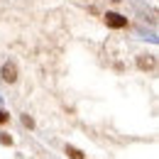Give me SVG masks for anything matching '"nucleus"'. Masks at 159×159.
<instances>
[{"instance_id": "nucleus-1", "label": "nucleus", "mask_w": 159, "mask_h": 159, "mask_svg": "<svg viewBox=\"0 0 159 159\" xmlns=\"http://www.w3.org/2000/svg\"><path fill=\"white\" fill-rule=\"evenodd\" d=\"M100 22L108 27V30H130V20L122 15V12H115V10H105L100 15Z\"/></svg>"}, {"instance_id": "nucleus-2", "label": "nucleus", "mask_w": 159, "mask_h": 159, "mask_svg": "<svg viewBox=\"0 0 159 159\" xmlns=\"http://www.w3.org/2000/svg\"><path fill=\"white\" fill-rule=\"evenodd\" d=\"M0 81L7 83V86H15L20 81V66L15 59H5L2 66H0Z\"/></svg>"}, {"instance_id": "nucleus-3", "label": "nucleus", "mask_w": 159, "mask_h": 159, "mask_svg": "<svg viewBox=\"0 0 159 159\" xmlns=\"http://www.w3.org/2000/svg\"><path fill=\"white\" fill-rule=\"evenodd\" d=\"M135 66L142 74H154L157 71V54L154 52H139L135 57Z\"/></svg>"}, {"instance_id": "nucleus-4", "label": "nucleus", "mask_w": 159, "mask_h": 159, "mask_svg": "<svg viewBox=\"0 0 159 159\" xmlns=\"http://www.w3.org/2000/svg\"><path fill=\"white\" fill-rule=\"evenodd\" d=\"M64 154L69 159H86V152L79 149V147H74V144H64Z\"/></svg>"}, {"instance_id": "nucleus-5", "label": "nucleus", "mask_w": 159, "mask_h": 159, "mask_svg": "<svg viewBox=\"0 0 159 159\" xmlns=\"http://www.w3.org/2000/svg\"><path fill=\"white\" fill-rule=\"evenodd\" d=\"M12 144H15V137H12L10 132L0 130V147H12Z\"/></svg>"}, {"instance_id": "nucleus-6", "label": "nucleus", "mask_w": 159, "mask_h": 159, "mask_svg": "<svg viewBox=\"0 0 159 159\" xmlns=\"http://www.w3.org/2000/svg\"><path fill=\"white\" fill-rule=\"evenodd\" d=\"M20 122H22V127H27V130H34V127H37V125H34V118H32L30 113H22Z\"/></svg>"}, {"instance_id": "nucleus-7", "label": "nucleus", "mask_w": 159, "mask_h": 159, "mask_svg": "<svg viewBox=\"0 0 159 159\" xmlns=\"http://www.w3.org/2000/svg\"><path fill=\"white\" fill-rule=\"evenodd\" d=\"M10 120H12V115H10L7 110H2V108H0V127H5V125H10Z\"/></svg>"}]
</instances>
